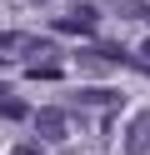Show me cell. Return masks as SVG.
I'll list each match as a JSON object with an SVG mask.
<instances>
[{"instance_id":"cell-1","label":"cell","mask_w":150,"mask_h":155,"mask_svg":"<svg viewBox=\"0 0 150 155\" xmlns=\"http://www.w3.org/2000/svg\"><path fill=\"white\" fill-rule=\"evenodd\" d=\"M50 40L45 35H20V30H0V60H15V55H45Z\"/></svg>"},{"instance_id":"cell-2","label":"cell","mask_w":150,"mask_h":155,"mask_svg":"<svg viewBox=\"0 0 150 155\" xmlns=\"http://www.w3.org/2000/svg\"><path fill=\"white\" fill-rule=\"evenodd\" d=\"M30 120H35L40 140H50V145H60V140L70 135V115H65V110H35Z\"/></svg>"},{"instance_id":"cell-3","label":"cell","mask_w":150,"mask_h":155,"mask_svg":"<svg viewBox=\"0 0 150 155\" xmlns=\"http://www.w3.org/2000/svg\"><path fill=\"white\" fill-rule=\"evenodd\" d=\"M95 25H100V15L90 10V5H75L70 15L55 20V30H60V35H95Z\"/></svg>"},{"instance_id":"cell-4","label":"cell","mask_w":150,"mask_h":155,"mask_svg":"<svg viewBox=\"0 0 150 155\" xmlns=\"http://www.w3.org/2000/svg\"><path fill=\"white\" fill-rule=\"evenodd\" d=\"M125 150L130 155H150V110L135 115V125H130V135H125Z\"/></svg>"},{"instance_id":"cell-5","label":"cell","mask_w":150,"mask_h":155,"mask_svg":"<svg viewBox=\"0 0 150 155\" xmlns=\"http://www.w3.org/2000/svg\"><path fill=\"white\" fill-rule=\"evenodd\" d=\"M80 105H120V90H75Z\"/></svg>"},{"instance_id":"cell-6","label":"cell","mask_w":150,"mask_h":155,"mask_svg":"<svg viewBox=\"0 0 150 155\" xmlns=\"http://www.w3.org/2000/svg\"><path fill=\"white\" fill-rule=\"evenodd\" d=\"M115 15H125V20H140V15H150V5H140V0H115Z\"/></svg>"},{"instance_id":"cell-7","label":"cell","mask_w":150,"mask_h":155,"mask_svg":"<svg viewBox=\"0 0 150 155\" xmlns=\"http://www.w3.org/2000/svg\"><path fill=\"white\" fill-rule=\"evenodd\" d=\"M75 65L95 75V70H105V55H100V50H80V55H75Z\"/></svg>"},{"instance_id":"cell-8","label":"cell","mask_w":150,"mask_h":155,"mask_svg":"<svg viewBox=\"0 0 150 155\" xmlns=\"http://www.w3.org/2000/svg\"><path fill=\"white\" fill-rule=\"evenodd\" d=\"M0 115H5V120H25V100H10V95H0Z\"/></svg>"},{"instance_id":"cell-9","label":"cell","mask_w":150,"mask_h":155,"mask_svg":"<svg viewBox=\"0 0 150 155\" xmlns=\"http://www.w3.org/2000/svg\"><path fill=\"white\" fill-rule=\"evenodd\" d=\"M30 75H40V80H55V75H60V65H30Z\"/></svg>"},{"instance_id":"cell-10","label":"cell","mask_w":150,"mask_h":155,"mask_svg":"<svg viewBox=\"0 0 150 155\" xmlns=\"http://www.w3.org/2000/svg\"><path fill=\"white\" fill-rule=\"evenodd\" d=\"M130 60H135V65H140V70H150V40H145V45H140V50H135V55H130Z\"/></svg>"},{"instance_id":"cell-11","label":"cell","mask_w":150,"mask_h":155,"mask_svg":"<svg viewBox=\"0 0 150 155\" xmlns=\"http://www.w3.org/2000/svg\"><path fill=\"white\" fill-rule=\"evenodd\" d=\"M10 155H40V145H15Z\"/></svg>"},{"instance_id":"cell-12","label":"cell","mask_w":150,"mask_h":155,"mask_svg":"<svg viewBox=\"0 0 150 155\" xmlns=\"http://www.w3.org/2000/svg\"><path fill=\"white\" fill-rule=\"evenodd\" d=\"M35 5H45V0H35Z\"/></svg>"}]
</instances>
